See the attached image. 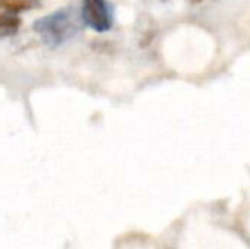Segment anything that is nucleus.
Segmentation results:
<instances>
[{
  "instance_id": "obj_5",
  "label": "nucleus",
  "mask_w": 250,
  "mask_h": 249,
  "mask_svg": "<svg viewBox=\"0 0 250 249\" xmlns=\"http://www.w3.org/2000/svg\"><path fill=\"white\" fill-rule=\"evenodd\" d=\"M189 2H192V3H201V2H204V0H189Z\"/></svg>"
},
{
  "instance_id": "obj_3",
  "label": "nucleus",
  "mask_w": 250,
  "mask_h": 249,
  "mask_svg": "<svg viewBox=\"0 0 250 249\" xmlns=\"http://www.w3.org/2000/svg\"><path fill=\"white\" fill-rule=\"evenodd\" d=\"M19 29H21L19 16L0 9V40L14 36V34L19 33Z\"/></svg>"
},
{
  "instance_id": "obj_4",
  "label": "nucleus",
  "mask_w": 250,
  "mask_h": 249,
  "mask_svg": "<svg viewBox=\"0 0 250 249\" xmlns=\"http://www.w3.org/2000/svg\"><path fill=\"white\" fill-rule=\"evenodd\" d=\"M31 7H34L33 0H0V9L12 14L24 12Z\"/></svg>"
},
{
  "instance_id": "obj_1",
  "label": "nucleus",
  "mask_w": 250,
  "mask_h": 249,
  "mask_svg": "<svg viewBox=\"0 0 250 249\" xmlns=\"http://www.w3.org/2000/svg\"><path fill=\"white\" fill-rule=\"evenodd\" d=\"M82 24V19L77 16L72 7H63V9H58L38 19L33 24V29L46 46L58 48L72 38H75Z\"/></svg>"
},
{
  "instance_id": "obj_2",
  "label": "nucleus",
  "mask_w": 250,
  "mask_h": 249,
  "mask_svg": "<svg viewBox=\"0 0 250 249\" xmlns=\"http://www.w3.org/2000/svg\"><path fill=\"white\" fill-rule=\"evenodd\" d=\"M80 19L85 26L97 33H105L112 27L114 16H112V5L107 0H83Z\"/></svg>"
}]
</instances>
